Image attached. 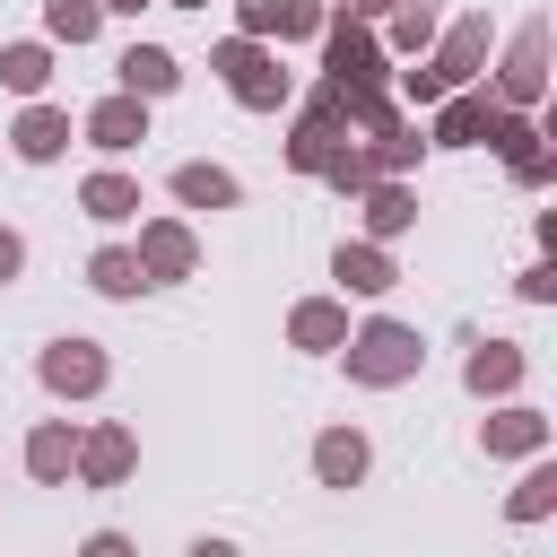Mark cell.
I'll return each instance as SVG.
<instances>
[{
	"mask_svg": "<svg viewBox=\"0 0 557 557\" xmlns=\"http://www.w3.org/2000/svg\"><path fill=\"white\" fill-rule=\"evenodd\" d=\"M139 278H148V270H139L131 252H96V287H104V296H131Z\"/></svg>",
	"mask_w": 557,
	"mask_h": 557,
	"instance_id": "cell-7",
	"label": "cell"
},
{
	"mask_svg": "<svg viewBox=\"0 0 557 557\" xmlns=\"http://www.w3.org/2000/svg\"><path fill=\"white\" fill-rule=\"evenodd\" d=\"M479 131H487L479 104H453V113H444V139H479Z\"/></svg>",
	"mask_w": 557,
	"mask_h": 557,
	"instance_id": "cell-16",
	"label": "cell"
},
{
	"mask_svg": "<svg viewBox=\"0 0 557 557\" xmlns=\"http://www.w3.org/2000/svg\"><path fill=\"white\" fill-rule=\"evenodd\" d=\"M174 191H183L191 209H226V200H235V183H226L218 165H183V174H174Z\"/></svg>",
	"mask_w": 557,
	"mask_h": 557,
	"instance_id": "cell-4",
	"label": "cell"
},
{
	"mask_svg": "<svg viewBox=\"0 0 557 557\" xmlns=\"http://www.w3.org/2000/svg\"><path fill=\"white\" fill-rule=\"evenodd\" d=\"M122 78H131V87H139V96H165V87H174V61H165V52H148V44H139V52H131V61H122Z\"/></svg>",
	"mask_w": 557,
	"mask_h": 557,
	"instance_id": "cell-5",
	"label": "cell"
},
{
	"mask_svg": "<svg viewBox=\"0 0 557 557\" xmlns=\"http://www.w3.org/2000/svg\"><path fill=\"white\" fill-rule=\"evenodd\" d=\"M52 35L87 44V35H96V0H52Z\"/></svg>",
	"mask_w": 557,
	"mask_h": 557,
	"instance_id": "cell-11",
	"label": "cell"
},
{
	"mask_svg": "<svg viewBox=\"0 0 557 557\" xmlns=\"http://www.w3.org/2000/svg\"><path fill=\"white\" fill-rule=\"evenodd\" d=\"M470 383H479V392H487V383H513V357H505V348H496V357H479V366H470Z\"/></svg>",
	"mask_w": 557,
	"mask_h": 557,
	"instance_id": "cell-17",
	"label": "cell"
},
{
	"mask_svg": "<svg viewBox=\"0 0 557 557\" xmlns=\"http://www.w3.org/2000/svg\"><path fill=\"white\" fill-rule=\"evenodd\" d=\"M366 470V444L357 435H322V479H357Z\"/></svg>",
	"mask_w": 557,
	"mask_h": 557,
	"instance_id": "cell-8",
	"label": "cell"
},
{
	"mask_svg": "<svg viewBox=\"0 0 557 557\" xmlns=\"http://www.w3.org/2000/svg\"><path fill=\"white\" fill-rule=\"evenodd\" d=\"M87 131H96V148H131V139H139V104H104Z\"/></svg>",
	"mask_w": 557,
	"mask_h": 557,
	"instance_id": "cell-6",
	"label": "cell"
},
{
	"mask_svg": "<svg viewBox=\"0 0 557 557\" xmlns=\"http://www.w3.org/2000/svg\"><path fill=\"white\" fill-rule=\"evenodd\" d=\"M0 278H17V235L0 226Z\"/></svg>",
	"mask_w": 557,
	"mask_h": 557,
	"instance_id": "cell-18",
	"label": "cell"
},
{
	"mask_svg": "<svg viewBox=\"0 0 557 557\" xmlns=\"http://www.w3.org/2000/svg\"><path fill=\"white\" fill-rule=\"evenodd\" d=\"M331 70H339V78H366V70H374V52H366L357 35H339V44H331Z\"/></svg>",
	"mask_w": 557,
	"mask_h": 557,
	"instance_id": "cell-13",
	"label": "cell"
},
{
	"mask_svg": "<svg viewBox=\"0 0 557 557\" xmlns=\"http://www.w3.org/2000/svg\"><path fill=\"white\" fill-rule=\"evenodd\" d=\"M0 78H9V87H44V52H35V44H17V52L0 61Z\"/></svg>",
	"mask_w": 557,
	"mask_h": 557,
	"instance_id": "cell-12",
	"label": "cell"
},
{
	"mask_svg": "<svg viewBox=\"0 0 557 557\" xmlns=\"http://www.w3.org/2000/svg\"><path fill=\"white\" fill-rule=\"evenodd\" d=\"M339 278H348V287H392V278H383V261H374V252H339Z\"/></svg>",
	"mask_w": 557,
	"mask_h": 557,
	"instance_id": "cell-14",
	"label": "cell"
},
{
	"mask_svg": "<svg viewBox=\"0 0 557 557\" xmlns=\"http://www.w3.org/2000/svg\"><path fill=\"white\" fill-rule=\"evenodd\" d=\"M61 148V113H26V131H17V157H52Z\"/></svg>",
	"mask_w": 557,
	"mask_h": 557,
	"instance_id": "cell-9",
	"label": "cell"
},
{
	"mask_svg": "<svg viewBox=\"0 0 557 557\" xmlns=\"http://www.w3.org/2000/svg\"><path fill=\"white\" fill-rule=\"evenodd\" d=\"M44 374H52L61 392H96V374H104V366H96V348H87V339H61V348L44 357Z\"/></svg>",
	"mask_w": 557,
	"mask_h": 557,
	"instance_id": "cell-1",
	"label": "cell"
},
{
	"mask_svg": "<svg viewBox=\"0 0 557 557\" xmlns=\"http://www.w3.org/2000/svg\"><path fill=\"white\" fill-rule=\"evenodd\" d=\"M104 9H139V0H104Z\"/></svg>",
	"mask_w": 557,
	"mask_h": 557,
	"instance_id": "cell-19",
	"label": "cell"
},
{
	"mask_svg": "<svg viewBox=\"0 0 557 557\" xmlns=\"http://www.w3.org/2000/svg\"><path fill=\"white\" fill-rule=\"evenodd\" d=\"M87 209H96V218H131V209H139V191L104 174V183H87Z\"/></svg>",
	"mask_w": 557,
	"mask_h": 557,
	"instance_id": "cell-10",
	"label": "cell"
},
{
	"mask_svg": "<svg viewBox=\"0 0 557 557\" xmlns=\"http://www.w3.org/2000/svg\"><path fill=\"white\" fill-rule=\"evenodd\" d=\"M409 357H418V348H409V331H392V322H383V331H366V348H357V366H366V374H400Z\"/></svg>",
	"mask_w": 557,
	"mask_h": 557,
	"instance_id": "cell-3",
	"label": "cell"
},
{
	"mask_svg": "<svg viewBox=\"0 0 557 557\" xmlns=\"http://www.w3.org/2000/svg\"><path fill=\"white\" fill-rule=\"evenodd\" d=\"M26 461H35V470H44V479H61V461H70V444H61V426H44V435H35V453H26Z\"/></svg>",
	"mask_w": 557,
	"mask_h": 557,
	"instance_id": "cell-15",
	"label": "cell"
},
{
	"mask_svg": "<svg viewBox=\"0 0 557 557\" xmlns=\"http://www.w3.org/2000/svg\"><path fill=\"white\" fill-rule=\"evenodd\" d=\"M183 9H200V0H183Z\"/></svg>",
	"mask_w": 557,
	"mask_h": 557,
	"instance_id": "cell-20",
	"label": "cell"
},
{
	"mask_svg": "<svg viewBox=\"0 0 557 557\" xmlns=\"http://www.w3.org/2000/svg\"><path fill=\"white\" fill-rule=\"evenodd\" d=\"M226 78H235V96H244V104H270V96H278V78L261 70V52H252V44H226Z\"/></svg>",
	"mask_w": 557,
	"mask_h": 557,
	"instance_id": "cell-2",
	"label": "cell"
}]
</instances>
